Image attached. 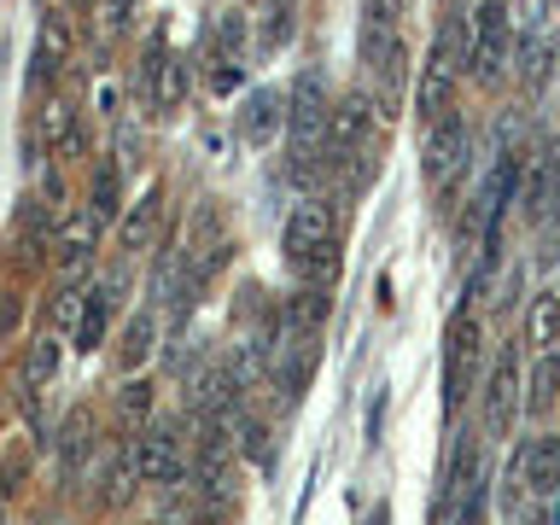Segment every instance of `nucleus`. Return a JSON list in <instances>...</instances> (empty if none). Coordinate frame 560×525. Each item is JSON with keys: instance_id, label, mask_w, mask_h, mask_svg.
I'll return each instance as SVG.
<instances>
[{"instance_id": "nucleus-1", "label": "nucleus", "mask_w": 560, "mask_h": 525, "mask_svg": "<svg viewBox=\"0 0 560 525\" xmlns=\"http://www.w3.org/2000/svg\"><path fill=\"white\" fill-rule=\"evenodd\" d=\"M327 122H332L327 77L304 65L287 88V175L298 187L327 182Z\"/></svg>"}, {"instance_id": "nucleus-2", "label": "nucleus", "mask_w": 560, "mask_h": 525, "mask_svg": "<svg viewBox=\"0 0 560 525\" xmlns=\"http://www.w3.org/2000/svg\"><path fill=\"white\" fill-rule=\"evenodd\" d=\"M409 0H362V70L385 100H397L409 88V35H402Z\"/></svg>"}, {"instance_id": "nucleus-3", "label": "nucleus", "mask_w": 560, "mask_h": 525, "mask_svg": "<svg viewBox=\"0 0 560 525\" xmlns=\"http://www.w3.org/2000/svg\"><path fill=\"white\" fill-rule=\"evenodd\" d=\"M280 252H287V269L304 287H327L332 269H339V217H332V205L298 199L287 217V234H280Z\"/></svg>"}, {"instance_id": "nucleus-4", "label": "nucleus", "mask_w": 560, "mask_h": 525, "mask_svg": "<svg viewBox=\"0 0 560 525\" xmlns=\"http://www.w3.org/2000/svg\"><path fill=\"white\" fill-rule=\"evenodd\" d=\"M467 18H444L427 47V59H420V82H415V117L420 129L438 122L444 112H455V94H462V77H467Z\"/></svg>"}, {"instance_id": "nucleus-5", "label": "nucleus", "mask_w": 560, "mask_h": 525, "mask_svg": "<svg viewBox=\"0 0 560 525\" xmlns=\"http://www.w3.org/2000/svg\"><path fill=\"white\" fill-rule=\"evenodd\" d=\"M368 170H380L374 158V94L368 88H350V94L332 100V122H327V182L345 175L350 192L368 182Z\"/></svg>"}, {"instance_id": "nucleus-6", "label": "nucleus", "mask_w": 560, "mask_h": 525, "mask_svg": "<svg viewBox=\"0 0 560 525\" xmlns=\"http://www.w3.org/2000/svg\"><path fill=\"white\" fill-rule=\"evenodd\" d=\"M467 77L479 88H497L508 77V65H514V7L508 0H472L467 12Z\"/></svg>"}, {"instance_id": "nucleus-7", "label": "nucleus", "mask_w": 560, "mask_h": 525, "mask_svg": "<svg viewBox=\"0 0 560 525\" xmlns=\"http://www.w3.org/2000/svg\"><path fill=\"white\" fill-rule=\"evenodd\" d=\"M467 158H472V129L462 112H444L438 122L420 129V182H427L432 199H444V192L467 175Z\"/></svg>"}, {"instance_id": "nucleus-8", "label": "nucleus", "mask_w": 560, "mask_h": 525, "mask_svg": "<svg viewBox=\"0 0 560 525\" xmlns=\"http://www.w3.org/2000/svg\"><path fill=\"white\" fill-rule=\"evenodd\" d=\"M514 467H520L525 497H532V520L537 525H560V432L525 438Z\"/></svg>"}, {"instance_id": "nucleus-9", "label": "nucleus", "mask_w": 560, "mask_h": 525, "mask_svg": "<svg viewBox=\"0 0 560 525\" xmlns=\"http://www.w3.org/2000/svg\"><path fill=\"white\" fill-rule=\"evenodd\" d=\"M525 374H520V350L502 345L490 357V374H485V438H508L514 432V415H525Z\"/></svg>"}, {"instance_id": "nucleus-10", "label": "nucleus", "mask_w": 560, "mask_h": 525, "mask_svg": "<svg viewBox=\"0 0 560 525\" xmlns=\"http://www.w3.org/2000/svg\"><path fill=\"white\" fill-rule=\"evenodd\" d=\"M245 12H222L210 24V42H205V65H210V94H234L240 88V59H245Z\"/></svg>"}, {"instance_id": "nucleus-11", "label": "nucleus", "mask_w": 560, "mask_h": 525, "mask_svg": "<svg viewBox=\"0 0 560 525\" xmlns=\"http://www.w3.org/2000/svg\"><path fill=\"white\" fill-rule=\"evenodd\" d=\"M135 467L147 485H182L187 479V444L182 432L170 427V420H158V427H147L135 438Z\"/></svg>"}, {"instance_id": "nucleus-12", "label": "nucleus", "mask_w": 560, "mask_h": 525, "mask_svg": "<svg viewBox=\"0 0 560 525\" xmlns=\"http://www.w3.org/2000/svg\"><path fill=\"white\" fill-rule=\"evenodd\" d=\"M187 88H192V65L182 59V52H170V47H152L147 70H140V94H147L152 112L175 117V112H182V100H187Z\"/></svg>"}, {"instance_id": "nucleus-13", "label": "nucleus", "mask_w": 560, "mask_h": 525, "mask_svg": "<svg viewBox=\"0 0 560 525\" xmlns=\"http://www.w3.org/2000/svg\"><path fill=\"white\" fill-rule=\"evenodd\" d=\"M472 357H479V322L472 315H455L444 332V409H462V374H472Z\"/></svg>"}, {"instance_id": "nucleus-14", "label": "nucleus", "mask_w": 560, "mask_h": 525, "mask_svg": "<svg viewBox=\"0 0 560 525\" xmlns=\"http://www.w3.org/2000/svg\"><path fill=\"white\" fill-rule=\"evenodd\" d=\"M42 140H47V158L52 164H77L88 152V129H82V112L70 100H47L42 112Z\"/></svg>"}, {"instance_id": "nucleus-15", "label": "nucleus", "mask_w": 560, "mask_h": 525, "mask_svg": "<svg viewBox=\"0 0 560 525\" xmlns=\"http://www.w3.org/2000/svg\"><path fill=\"white\" fill-rule=\"evenodd\" d=\"M555 210H560V147H542L532 158V182H525V222L542 228L555 222Z\"/></svg>"}, {"instance_id": "nucleus-16", "label": "nucleus", "mask_w": 560, "mask_h": 525, "mask_svg": "<svg viewBox=\"0 0 560 525\" xmlns=\"http://www.w3.org/2000/svg\"><path fill=\"white\" fill-rule=\"evenodd\" d=\"M280 129H287V94L257 88V94L245 100V112H240V140L245 147H269V140H280Z\"/></svg>"}, {"instance_id": "nucleus-17", "label": "nucleus", "mask_w": 560, "mask_h": 525, "mask_svg": "<svg viewBox=\"0 0 560 525\" xmlns=\"http://www.w3.org/2000/svg\"><path fill=\"white\" fill-rule=\"evenodd\" d=\"M117 304H122V269H117V275H105L100 287L88 292V304H82V322H77V345H82V350L105 345V327H112Z\"/></svg>"}, {"instance_id": "nucleus-18", "label": "nucleus", "mask_w": 560, "mask_h": 525, "mask_svg": "<svg viewBox=\"0 0 560 525\" xmlns=\"http://www.w3.org/2000/svg\"><path fill=\"white\" fill-rule=\"evenodd\" d=\"M560 409V350H542L525 374V415L532 420H549Z\"/></svg>"}, {"instance_id": "nucleus-19", "label": "nucleus", "mask_w": 560, "mask_h": 525, "mask_svg": "<svg viewBox=\"0 0 560 525\" xmlns=\"http://www.w3.org/2000/svg\"><path fill=\"white\" fill-rule=\"evenodd\" d=\"M52 374H59V327H42V332H35V345H30V357H24V374H18L30 415H35V392H42Z\"/></svg>"}, {"instance_id": "nucleus-20", "label": "nucleus", "mask_w": 560, "mask_h": 525, "mask_svg": "<svg viewBox=\"0 0 560 525\" xmlns=\"http://www.w3.org/2000/svg\"><path fill=\"white\" fill-rule=\"evenodd\" d=\"M158 217H164V192H147V199H140L129 217H122V228H117V245L122 252H152L158 245Z\"/></svg>"}, {"instance_id": "nucleus-21", "label": "nucleus", "mask_w": 560, "mask_h": 525, "mask_svg": "<svg viewBox=\"0 0 560 525\" xmlns=\"http://www.w3.org/2000/svg\"><path fill=\"white\" fill-rule=\"evenodd\" d=\"M100 217L94 210H77V217H65V228H59V262L65 269H82L88 257H94V245H100Z\"/></svg>"}, {"instance_id": "nucleus-22", "label": "nucleus", "mask_w": 560, "mask_h": 525, "mask_svg": "<svg viewBox=\"0 0 560 525\" xmlns=\"http://www.w3.org/2000/svg\"><path fill=\"white\" fill-rule=\"evenodd\" d=\"M525 345H532L537 357L560 345V292H537L532 304H525Z\"/></svg>"}, {"instance_id": "nucleus-23", "label": "nucleus", "mask_w": 560, "mask_h": 525, "mask_svg": "<svg viewBox=\"0 0 560 525\" xmlns=\"http://www.w3.org/2000/svg\"><path fill=\"white\" fill-rule=\"evenodd\" d=\"M298 30V0H262L257 7V52H280Z\"/></svg>"}, {"instance_id": "nucleus-24", "label": "nucleus", "mask_w": 560, "mask_h": 525, "mask_svg": "<svg viewBox=\"0 0 560 525\" xmlns=\"http://www.w3.org/2000/svg\"><path fill=\"white\" fill-rule=\"evenodd\" d=\"M70 59V24H65V12H47V24H42V42H35V77H59Z\"/></svg>"}, {"instance_id": "nucleus-25", "label": "nucleus", "mask_w": 560, "mask_h": 525, "mask_svg": "<svg viewBox=\"0 0 560 525\" xmlns=\"http://www.w3.org/2000/svg\"><path fill=\"white\" fill-rule=\"evenodd\" d=\"M88 210H94L100 222H112L122 210V164L117 158H100L94 164V187H88Z\"/></svg>"}, {"instance_id": "nucleus-26", "label": "nucleus", "mask_w": 560, "mask_h": 525, "mask_svg": "<svg viewBox=\"0 0 560 525\" xmlns=\"http://www.w3.org/2000/svg\"><path fill=\"white\" fill-rule=\"evenodd\" d=\"M88 450H94V438H88V415L77 409L65 420V432H59V467H65V479L77 485L82 479V467H88Z\"/></svg>"}, {"instance_id": "nucleus-27", "label": "nucleus", "mask_w": 560, "mask_h": 525, "mask_svg": "<svg viewBox=\"0 0 560 525\" xmlns=\"http://www.w3.org/2000/svg\"><path fill=\"white\" fill-rule=\"evenodd\" d=\"M152 350H158V322H152V315H135V322L122 327V350H117V368H122V374H135V368L147 362Z\"/></svg>"}, {"instance_id": "nucleus-28", "label": "nucleus", "mask_w": 560, "mask_h": 525, "mask_svg": "<svg viewBox=\"0 0 560 525\" xmlns=\"http://www.w3.org/2000/svg\"><path fill=\"white\" fill-rule=\"evenodd\" d=\"M140 485V467H135V444H122L117 455H112V467H105V502H129V490Z\"/></svg>"}, {"instance_id": "nucleus-29", "label": "nucleus", "mask_w": 560, "mask_h": 525, "mask_svg": "<svg viewBox=\"0 0 560 525\" xmlns=\"http://www.w3.org/2000/svg\"><path fill=\"white\" fill-rule=\"evenodd\" d=\"M520 77H525L532 94L549 82V35H542V30H532V42H525V52H520Z\"/></svg>"}, {"instance_id": "nucleus-30", "label": "nucleus", "mask_w": 560, "mask_h": 525, "mask_svg": "<svg viewBox=\"0 0 560 525\" xmlns=\"http://www.w3.org/2000/svg\"><path fill=\"white\" fill-rule=\"evenodd\" d=\"M129 12H135V0H105L100 7V35L105 42H117V35L129 30Z\"/></svg>"}, {"instance_id": "nucleus-31", "label": "nucleus", "mask_w": 560, "mask_h": 525, "mask_svg": "<svg viewBox=\"0 0 560 525\" xmlns=\"http://www.w3.org/2000/svg\"><path fill=\"white\" fill-rule=\"evenodd\" d=\"M117 409H122V420H140V415L152 409V385L147 380H129V385H122V397H117Z\"/></svg>"}, {"instance_id": "nucleus-32", "label": "nucleus", "mask_w": 560, "mask_h": 525, "mask_svg": "<svg viewBox=\"0 0 560 525\" xmlns=\"http://www.w3.org/2000/svg\"><path fill=\"white\" fill-rule=\"evenodd\" d=\"M94 100H100V117H112V112H117V82H112V77H100Z\"/></svg>"}, {"instance_id": "nucleus-33", "label": "nucleus", "mask_w": 560, "mask_h": 525, "mask_svg": "<svg viewBox=\"0 0 560 525\" xmlns=\"http://www.w3.org/2000/svg\"><path fill=\"white\" fill-rule=\"evenodd\" d=\"M555 292H560V269H555Z\"/></svg>"}]
</instances>
